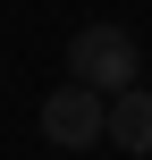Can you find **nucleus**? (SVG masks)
<instances>
[{"label": "nucleus", "mask_w": 152, "mask_h": 160, "mask_svg": "<svg viewBox=\"0 0 152 160\" xmlns=\"http://www.w3.org/2000/svg\"><path fill=\"white\" fill-rule=\"evenodd\" d=\"M68 76L93 84V93H127V84H144V51H135L127 25H85L68 42Z\"/></svg>", "instance_id": "obj_1"}, {"label": "nucleus", "mask_w": 152, "mask_h": 160, "mask_svg": "<svg viewBox=\"0 0 152 160\" xmlns=\"http://www.w3.org/2000/svg\"><path fill=\"white\" fill-rule=\"evenodd\" d=\"M42 143H59V152H85V143H110V93H93V84H59V93H42Z\"/></svg>", "instance_id": "obj_2"}, {"label": "nucleus", "mask_w": 152, "mask_h": 160, "mask_svg": "<svg viewBox=\"0 0 152 160\" xmlns=\"http://www.w3.org/2000/svg\"><path fill=\"white\" fill-rule=\"evenodd\" d=\"M110 143L127 160L152 152V84H127V93H110Z\"/></svg>", "instance_id": "obj_3"}]
</instances>
